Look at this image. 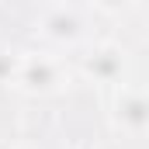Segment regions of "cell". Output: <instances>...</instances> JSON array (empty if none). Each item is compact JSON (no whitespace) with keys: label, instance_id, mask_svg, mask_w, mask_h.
I'll use <instances>...</instances> for the list:
<instances>
[{"label":"cell","instance_id":"obj_1","mask_svg":"<svg viewBox=\"0 0 149 149\" xmlns=\"http://www.w3.org/2000/svg\"><path fill=\"white\" fill-rule=\"evenodd\" d=\"M70 80V66L59 52H21V63H17V76H14V87L24 90V94H56L63 90Z\"/></svg>","mask_w":149,"mask_h":149},{"label":"cell","instance_id":"obj_2","mask_svg":"<svg viewBox=\"0 0 149 149\" xmlns=\"http://www.w3.org/2000/svg\"><path fill=\"white\" fill-rule=\"evenodd\" d=\"M38 31L56 42V45H76L90 35V21H87V10L73 7V3H52V7H42L38 10Z\"/></svg>","mask_w":149,"mask_h":149},{"label":"cell","instance_id":"obj_3","mask_svg":"<svg viewBox=\"0 0 149 149\" xmlns=\"http://www.w3.org/2000/svg\"><path fill=\"white\" fill-rule=\"evenodd\" d=\"M125 49L118 42H90L80 56V73L94 83H118L125 76Z\"/></svg>","mask_w":149,"mask_h":149},{"label":"cell","instance_id":"obj_4","mask_svg":"<svg viewBox=\"0 0 149 149\" xmlns=\"http://www.w3.org/2000/svg\"><path fill=\"white\" fill-rule=\"evenodd\" d=\"M114 121L128 135L149 132V90L146 87H118L114 94Z\"/></svg>","mask_w":149,"mask_h":149},{"label":"cell","instance_id":"obj_5","mask_svg":"<svg viewBox=\"0 0 149 149\" xmlns=\"http://www.w3.org/2000/svg\"><path fill=\"white\" fill-rule=\"evenodd\" d=\"M17 63H21V52L0 49V83H14V76H17Z\"/></svg>","mask_w":149,"mask_h":149},{"label":"cell","instance_id":"obj_6","mask_svg":"<svg viewBox=\"0 0 149 149\" xmlns=\"http://www.w3.org/2000/svg\"><path fill=\"white\" fill-rule=\"evenodd\" d=\"M0 149H35L31 142H0Z\"/></svg>","mask_w":149,"mask_h":149},{"label":"cell","instance_id":"obj_7","mask_svg":"<svg viewBox=\"0 0 149 149\" xmlns=\"http://www.w3.org/2000/svg\"><path fill=\"white\" fill-rule=\"evenodd\" d=\"M146 38H149V10H146Z\"/></svg>","mask_w":149,"mask_h":149},{"label":"cell","instance_id":"obj_8","mask_svg":"<svg viewBox=\"0 0 149 149\" xmlns=\"http://www.w3.org/2000/svg\"><path fill=\"white\" fill-rule=\"evenodd\" d=\"M146 90H149V83H146Z\"/></svg>","mask_w":149,"mask_h":149}]
</instances>
